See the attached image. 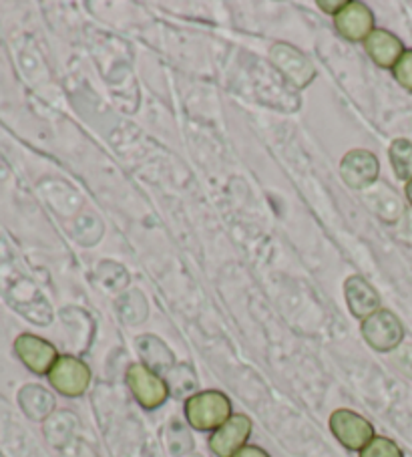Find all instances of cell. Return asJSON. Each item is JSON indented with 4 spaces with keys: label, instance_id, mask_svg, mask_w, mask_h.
<instances>
[{
    "label": "cell",
    "instance_id": "obj_1",
    "mask_svg": "<svg viewBox=\"0 0 412 457\" xmlns=\"http://www.w3.org/2000/svg\"><path fill=\"white\" fill-rule=\"evenodd\" d=\"M185 420L195 431H216L232 417V401L226 393L210 389L197 391L195 395L185 401Z\"/></svg>",
    "mask_w": 412,
    "mask_h": 457
},
{
    "label": "cell",
    "instance_id": "obj_2",
    "mask_svg": "<svg viewBox=\"0 0 412 457\" xmlns=\"http://www.w3.org/2000/svg\"><path fill=\"white\" fill-rule=\"evenodd\" d=\"M362 338L376 353H392L404 338V327L392 311L380 309L360 322Z\"/></svg>",
    "mask_w": 412,
    "mask_h": 457
},
{
    "label": "cell",
    "instance_id": "obj_3",
    "mask_svg": "<svg viewBox=\"0 0 412 457\" xmlns=\"http://www.w3.org/2000/svg\"><path fill=\"white\" fill-rule=\"evenodd\" d=\"M125 381L127 387L133 393L135 401H137L144 409H147V411L160 409L161 405H165V401L169 399L168 383H165L161 375H157L152 369H147L144 362H133V365H129Z\"/></svg>",
    "mask_w": 412,
    "mask_h": 457
},
{
    "label": "cell",
    "instance_id": "obj_4",
    "mask_svg": "<svg viewBox=\"0 0 412 457\" xmlns=\"http://www.w3.org/2000/svg\"><path fill=\"white\" fill-rule=\"evenodd\" d=\"M46 377H49L53 389L69 399L85 395L91 385L89 365L78 357H73V354H62V357H59Z\"/></svg>",
    "mask_w": 412,
    "mask_h": 457
},
{
    "label": "cell",
    "instance_id": "obj_5",
    "mask_svg": "<svg viewBox=\"0 0 412 457\" xmlns=\"http://www.w3.org/2000/svg\"><path fill=\"white\" fill-rule=\"evenodd\" d=\"M330 431L348 452H362L375 439V425L352 409H336L330 415Z\"/></svg>",
    "mask_w": 412,
    "mask_h": 457
},
{
    "label": "cell",
    "instance_id": "obj_6",
    "mask_svg": "<svg viewBox=\"0 0 412 457\" xmlns=\"http://www.w3.org/2000/svg\"><path fill=\"white\" fill-rule=\"evenodd\" d=\"M340 176L348 187L367 192L380 176L378 157L368 149H350L340 162Z\"/></svg>",
    "mask_w": 412,
    "mask_h": 457
},
{
    "label": "cell",
    "instance_id": "obj_7",
    "mask_svg": "<svg viewBox=\"0 0 412 457\" xmlns=\"http://www.w3.org/2000/svg\"><path fill=\"white\" fill-rule=\"evenodd\" d=\"M269 57H272L274 65L280 69V73L286 77L292 85L298 87V89H304V87H308L314 81L316 77L314 62L308 59L304 53H300L296 46L278 43L272 46Z\"/></svg>",
    "mask_w": 412,
    "mask_h": 457
},
{
    "label": "cell",
    "instance_id": "obj_8",
    "mask_svg": "<svg viewBox=\"0 0 412 457\" xmlns=\"http://www.w3.org/2000/svg\"><path fill=\"white\" fill-rule=\"evenodd\" d=\"M253 423L248 415L235 413L210 436V449L218 457H234L242 447L248 445Z\"/></svg>",
    "mask_w": 412,
    "mask_h": 457
},
{
    "label": "cell",
    "instance_id": "obj_9",
    "mask_svg": "<svg viewBox=\"0 0 412 457\" xmlns=\"http://www.w3.org/2000/svg\"><path fill=\"white\" fill-rule=\"evenodd\" d=\"M14 353L22 361V365L35 375H49L53 365L59 359L57 346L45 341L41 337L29 333L17 337V341H14Z\"/></svg>",
    "mask_w": 412,
    "mask_h": 457
},
{
    "label": "cell",
    "instance_id": "obj_10",
    "mask_svg": "<svg viewBox=\"0 0 412 457\" xmlns=\"http://www.w3.org/2000/svg\"><path fill=\"white\" fill-rule=\"evenodd\" d=\"M336 33L350 43H364L375 30V14L370 6L358 0H348L346 6L334 17Z\"/></svg>",
    "mask_w": 412,
    "mask_h": 457
},
{
    "label": "cell",
    "instance_id": "obj_11",
    "mask_svg": "<svg viewBox=\"0 0 412 457\" xmlns=\"http://www.w3.org/2000/svg\"><path fill=\"white\" fill-rule=\"evenodd\" d=\"M362 202L386 224H396L404 216V202L388 184L370 186L367 192H362Z\"/></svg>",
    "mask_w": 412,
    "mask_h": 457
},
{
    "label": "cell",
    "instance_id": "obj_12",
    "mask_svg": "<svg viewBox=\"0 0 412 457\" xmlns=\"http://www.w3.org/2000/svg\"><path fill=\"white\" fill-rule=\"evenodd\" d=\"M344 296H346L348 311H350L352 317L356 319L364 320L368 319L370 314L380 311V295L376 293V288L372 287L364 277H358V274L346 278Z\"/></svg>",
    "mask_w": 412,
    "mask_h": 457
},
{
    "label": "cell",
    "instance_id": "obj_13",
    "mask_svg": "<svg viewBox=\"0 0 412 457\" xmlns=\"http://www.w3.org/2000/svg\"><path fill=\"white\" fill-rule=\"evenodd\" d=\"M364 49H367L372 62L380 69H394L407 51L400 38L386 29L372 30L370 37L364 41Z\"/></svg>",
    "mask_w": 412,
    "mask_h": 457
},
{
    "label": "cell",
    "instance_id": "obj_14",
    "mask_svg": "<svg viewBox=\"0 0 412 457\" xmlns=\"http://www.w3.org/2000/svg\"><path fill=\"white\" fill-rule=\"evenodd\" d=\"M135 349L139 353L141 362L157 375H168L177 365L176 354L155 335H144L135 338Z\"/></svg>",
    "mask_w": 412,
    "mask_h": 457
},
{
    "label": "cell",
    "instance_id": "obj_15",
    "mask_svg": "<svg viewBox=\"0 0 412 457\" xmlns=\"http://www.w3.org/2000/svg\"><path fill=\"white\" fill-rule=\"evenodd\" d=\"M21 407L25 409V413L35 421H43L53 413L54 409V397L49 391L38 387V385H27L19 393Z\"/></svg>",
    "mask_w": 412,
    "mask_h": 457
},
{
    "label": "cell",
    "instance_id": "obj_16",
    "mask_svg": "<svg viewBox=\"0 0 412 457\" xmlns=\"http://www.w3.org/2000/svg\"><path fill=\"white\" fill-rule=\"evenodd\" d=\"M165 383H168L169 397L187 401L197 393V377L192 365H187V362H177V365L165 375Z\"/></svg>",
    "mask_w": 412,
    "mask_h": 457
},
{
    "label": "cell",
    "instance_id": "obj_17",
    "mask_svg": "<svg viewBox=\"0 0 412 457\" xmlns=\"http://www.w3.org/2000/svg\"><path fill=\"white\" fill-rule=\"evenodd\" d=\"M117 312L127 325H139L147 319V301L139 290H127L117 301Z\"/></svg>",
    "mask_w": 412,
    "mask_h": 457
},
{
    "label": "cell",
    "instance_id": "obj_18",
    "mask_svg": "<svg viewBox=\"0 0 412 457\" xmlns=\"http://www.w3.org/2000/svg\"><path fill=\"white\" fill-rule=\"evenodd\" d=\"M391 155L392 170L400 181H412V141L408 139H394L388 149Z\"/></svg>",
    "mask_w": 412,
    "mask_h": 457
},
{
    "label": "cell",
    "instance_id": "obj_19",
    "mask_svg": "<svg viewBox=\"0 0 412 457\" xmlns=\"http://www.w3.org/2000/svg\"><path fill=\"white\" fill-rule=\"evenodd\" d=\"M95 278H97L99 285L109 290V293H117V290H123L129 285V272H127L121 264L109 262V260L99 264Z\"/></svg>",
    "mask_w": 412,
    "mask_h": 457
},
{
    "label": "cell",
    "instance_id": "obj_20",
    "mask_svg": "<svg viewBox=\"0 0 412 457\" xmlns=\"http://www.w3.org/2000/svg\"><path fill=\"white\" fill-rule=\"evenodd\" d=\"M360 457H404V453L392 439L376 436L367 447L362 449Z\"/></svg>",
    "mask_w": 412,
    "mask_h": 457
},
{
    "label": "cell",
    "instance_id": "obj_21",
    "mask_svg": "<svg viewBox=\"0 0 412 457\" xmlns=\"http://www.w3.org/2000/svg\"><path fill=\"white\" fill-rule=\"evenodd\" d=\"M392 75L396 79V83L412 93V49L404 51L400 61L396 62V67L392 69Z\"/></svg>",
    "mask_w": 412,
    "mask_h": 457
},
{
    "label": "cell",
    "instance_id": "obj_22",
    "mask_svg": "<svg viewBox=\"0 0 412 457\" xmlns=\"http://www.w3.org/2000/svg\"><path fill=\"white\" fill-rule=\"evenodd\" d=\"M394 362L404 375L412 377V346H399L394 353Z\"/></svg>",
    "mask_w": 412,
    "mask_h": 457
},
{
    "label": "cell",
    "instance_id": "obj_23",
    "mask_svg": "<svg viewBox=\"0 0 412 457\" xmlns=\"http://www.w3.org/2000/svg\"><path fill=\"white\" fill-rule=\"evenodd\" d=\"M318 9L320 11H324V12H328V14H336L344 9L346 6V0H318Z\"/></svg>",
    "mask_w": 412,
    "mask_h": 457
},
{
    "label": "cell",
    "instance_id": "obj_24",
    "mask_svg": "<svg viewBox=\"0 0 412 457\" xmlns=\"http://www.w3.org/2000/svg\"><path fill=\"white\" fill-rule=\"evenodd\" d=\"M234 457H272V455L258 445H245Z\"/></svg>",
    "mask_w": 412,
    "mask_h": 457
},
{
    "label": "cell",
    "instance_id": "obj_25",
    "mask_svg": "<svg viewBox=\"0 0 412 457\" xmlns=\"http://www.w3.org/2000/svg\"><path fill=\"white\" fill-rule=\"evenodd\" d=\"M404 195H407V200H408V204L412 206V181H408L407 187H404Z\"/></svg>",
    "mask_w": 412,
    "mask_h": 457
}]
</instances>
